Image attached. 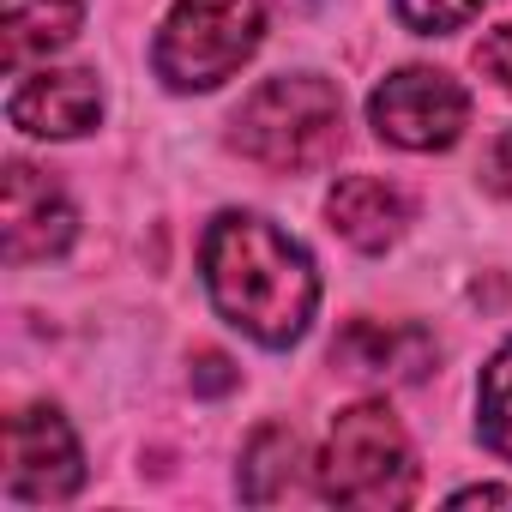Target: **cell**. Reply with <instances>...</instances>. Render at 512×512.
<instances>
[{"instance_id":"obj_1","label":"cell","mask_w":512,"mask_h":512,"mask_svg":"<svg viewBox=\"0 0 512 512\" xmlns=\"http://www.w3.org/2000/svg\"><path fill=\"white\" fill-rule=\"evenodd\" d=\"M199 266L217 314L266 350H290L320 308V278L302 241H290L278 223L253 211H223L205 229Z\"/></svg>"},{"instance_id":"obj_2","label":"cell","mask_w":512,"mask_h":512,"mask_svg":"<svg viewBox=\"0 0 512 512\" xmlns=\"http://www.w3.org/2000/svg\"><path fill=\"white\" fill-rule=\"evenodd\" d=\"M229 145L247 163L272 169V175H308V169L332 163L338 145H344V97L320 73L266 79L260 91L235 109Z\"/></svg>"},{"instance_id":"obj_3","label":"cell","mask_w":512,"mask_h":512,"mask_svg":"<svg viewBox=\"0 0 512 512\" xmlns=\"http://www.w3.org/2000/svg\"><path fill=\"white\" fill-rule=\"evenodd\" d=\"M314 470H320V500H338V506L386 512V506L416 500L410 434L380 398H362V404L338 410V422L326 434V458Z\"/></svg>"},{"instance_id":"obj_4","label":"cell","mask_w":512,"mask_h":512,"mask_svg":"<svg viewBox=\"0 0 512 512\" xmlns=\"http://www.w3.org/2000/svg\"><path fill=\"white\" fill-rule=\"evenodd\" d=\"M266 37V0H175L151 67L169 91H217Z\"/></svg>"},{"instance_id":"obj_5","label":"cell","mask_w":512,"mask_h":512,"mask_svg":"<svg viewBox=\"0 0 512 512\" xmlns=\"http://www.w3.org/2000/svg\"><path fill=\"white\" fill-rule=\"evenodd\" d=\"M368 121L398 151H446L470 127V97L458 79H446L434 67H404L368 97Z\"/></svg>"},{"instance_id":"obj_6","label":"cell","mask_w":512,"mask_h":512,"mask_svg":"<svg viewBox=\"0 0 512 512\" xmlns=\"http://www.w3.org/2000/svg\"><path fill=\"white\" fill-rule=\"evenodd\" d=\"M79 482H85V458H79L67 416L49 404L13 410L7 416V494L49 506V500H73Z\"/></svg>"},{"instance_id":"obj_7","label":"cell","mask_w":512,"mask_h":512,"mask_svg":"<svg viewBox=\"0 0 512 512\" xmlns=\"http://www.w3.org/2000/svg\"><path fill=\"white\" fill-rule=\"evenodd\" d=\"M0 217H7V260L13 266L55 260V253H67L73 235H79V217H73L67 193L31 163H7V199H0Z\"/></svg>"},{"instance_id":"obj_8","label":"cell","mask_w":512,"mask_h":512,"mask_svg":"<svg viewBox=\"0 0 512 512\" xmlns=\"http://www.w3.org/2000/svg\"><path fill=\"white\" fill-rule=\"evenodd\" d=\"M7 115H13V127L31 133V139H79V133H91L97 115H103V85H97L85 67H61V73L43 67V73H31L25 85H13Z\"/></svg>"},{"instance_id":"obj_9","label":"cell","mask_w":512,"mask_h":512,"mask_svg":"<svg viewBox=\"0 0 512 512\" xmlns=\"http://www.w3.org/2000/svg\"><path fill=\"white\" fill-rule=\"evenodd\" d=\"M434 356H440V344H434V332H422V326H386V320H350L344 332H338V344H332V362L344 368V374H356V380H422L428 368H434Z\"/></svg>"},{"instance_id":"obj_10","label":"cell","mask_w":512,"mask_h":512,"mask_svg":"<svg viewBox=\"0 0 512 512\" xmlns=\"http://www.w3.org/2000/svg\"><path fill=\"white\" fill-rule=\"evenodd\" d=\"M326 217H332V229H338L350 247L386 253V247L404 235V223H410V193L392 187L386 175H344V181L326 193Z\"/></svg>"},{"instance_id":"obj_11","label":"cell","mask_w":512,"mask_h":512,"mask_svg":"<svg viewBox=\"0 0 512 512\" xmlns=\"http://www.w3.org/2000/svg\"><path fill=\"white\" fill-rule=\"evenodd\" d=\"M308 446L290 422H266L241 452V500L253 506H284L308 494Z\"/></svg>"},{"instance_id":"obj_12","label":"cell","mask_w":512,"mask_h":512,"mask_svg":"<svg viewBox=\"0 0 512 512\" xmlns=\"http://www.w3.org/2000/svg\"><path fill=\"white\" fill-rule=\"evenodd\" d=\"M79 19H85V0H7V43H0L7 73H19L25 61L73 43Z\"/></svg>"},{"instance_id":"obj_13","label":"cell","mask_w":512,"mask_h":512,"mask_svg":"<svg viewBox=\"0 0 512 512\" xmlns=\"http://www.w3.org/2000/svg\"><path fill=\"white\" fill-rule=\"evenodd\" d=\"M476 434L488 452L512 458V344L494 350V362L482 368V386H476Z\"/></svg>"},{"instance_id":"obj_14","label":"cell","mask_w":512,"mask_h":512,"mask_svg":"<svg viewBox=\"0 0 512 512\" xmlns=\"http://www.w3.org/2000/svg\"><path fill=\"white\" fill-rule=\"evenodd\" d=\"M488 0H398V19L416 31V37H446V31H464Z\"/></svg>"},{"instance_id":"obj_15","label":"cell","mask_w":512,"mask_h":512,"mask_svg":"<svg viewBox=\"0 0 512 512\" xmlns=\"http://www.w3.org/2000/svg\"><path fill=\"white\" fill-rule=\"evenodd\" d=\"M476 67L512 97V25H500V31H488V37L476 43Z\"/></svg>"},{"instance_id":"obj_16","label":"cell","mask_w":512,"mask_h":512,"mask_svg":"<svg viewBox=\"0 0 512 512\" xmlns=\"http://www.w3.org/2000/svg\"><path fill=\"white\" fill-rule=\"evenodd\" d=\"M241 374L229 368V356H217V350H199V368H193V386L199 392H229Z\"/></svg>"},{"instance_id":"obj_17","label":"cell","mask_w":512,"mask_h":512,"mask_svg":"<svg viewBox=\"0 0 512 512\" xmlns=\"http://www.w3.org/2000/svg\"><path fill=\"white\" fill-rule=\"evenodd\" d=\"M488 181L512 199V127H506V133L494 139V151H488Z\"/></svg>"},{"instance_id":"obj_18","label":"cell","mask_w":512,"mask_h":512,"mask_svg":"<svg viewBox=\"0 0 512 512\" xmlns=\"http://www.w3.org/2000/svg\"><path fill=\"white\" fill-rule=\"evenodd\" d=\"M452 500H458V506H476V500H500V506H512V488H494V482H482V488H458Z\"/></svg>"}]
</instances>
